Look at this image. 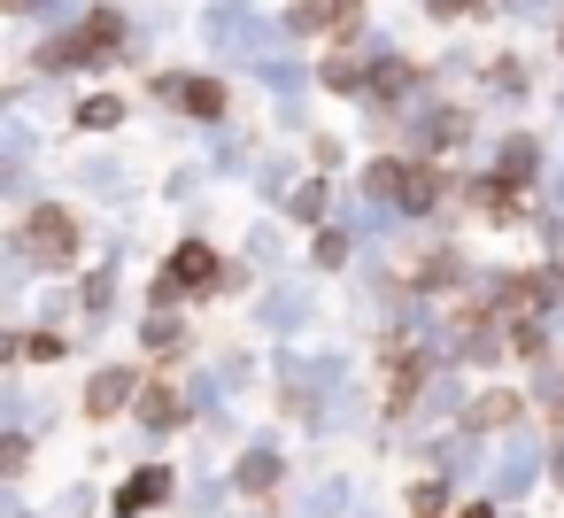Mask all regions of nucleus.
<instances>
[{
	"mask_svg": "<svg viewBox=\"0 0 564 518\" xmlns=\"http://www.w3.org/2000/svg\"><path fill=\"white\" fill-rule=\"evenodd\" d=\"M24 248H32L40 263H70V248H78V225H70L63 209H40V217L24 225Z\"/></svg>",
	"mask_w": 564,
	"mask_h": 518,
	"instance_id": "nucleus-3",
	"label": "nucleus"
},
{
	"mask_svg": "<svg viewBox=\"0 0 564 518\" xmlns=\"http://www.w3.org/2000/svg\"><path fill=\"white\" fill-rule=\"evenodd\" d=\"M464 518H495V510H487V503H479V510H464Z\"/></svg>",
	"mask_w": 564,
	"mask_h": 518,
	"instance_id": "nucleus-11",
	"label": "nucleus"
},
{
	"mask_svg": "<svg viewBox=\"0 0 564 518\" xmlns=\"http://www.w3.org/2000/svg\"><path fill=\"white\" fill-rule=\"evenodd\" d=\"M371 179H379V194H394L402 209H433V194H441V179L417 171V163H379Z\"/></svg>",
	"mask_w": 564,
	"mask_h": 518,
	"instance_id": "nucleus-2",
	"label": "nucleus"
},
{
	"mask_svg": "<svg viewBox=\"0 0 564 518\" xmlns=\"http://www.w3.org/2000/svg\"><path fill=\"white\" fill-rule=\"evenodd\" d=\"M448 9H464V0H448Z\"/></svg>",
	"mask_w": 564,
	"mask_h": 518,
	"instance_id": "nucleus-12",
	"label": "nucleus"
},
{
	"mask_svg": "<svg viewBox=\"0 0 564 518\" xmlns=\"http://www.w3.org/2000/svg\"><path fill=\"white\" fill-rule=\"evenodd\" d=\"M148 425H178V395H148Z\"/></svg>",
	"mask_w": 564,
	"mask_h": 518,
	"instance_id": "nucleus-10",
	"label": "nucleus"
},
{
	"mask_svg": "<svg viewBox=\"0 0 564 518\" xmlns=\"http://www.w3.org/2000/svg\"><path fill=\"white\" fill-rule=\"evenodd\" d=\"M124 395H132V379H124V371H101V379H94V410H101V418H109V410H124Z\"/></svg>",
	"mask_w": 564,
	"mask_h": 518,
	"instance_id": "nucleus-7",
	"label": "nucleus"
},
{
	"mask_svg": "<svg viewBox=\"0 0 564 518\" xmlns=\"http://www.w3.org/2000/svg\"><path fill=\"white\" fill-rule=\"evenodd\" d=\"M163 487H171V472H163V464H148V472L117 495V518H132V510H148V503H163Z\"/></svg>",
	"mask_w": 564,
	"mask_h": 518,
	"instance_id": "nucleus-6",
	"label": "nucleus"
},
{
	"mask_svg": "<svg viewBox=\"0 0 564 518\" xmlns=\"http://www.w3.org/2000/svg\"><path fill=\"white\" fill-rule=\"evenodd\" d=\"M78 125H86V132H109V125H117V101H86Z\"/></svg>",
	"mask_w": 564,
	"mask_h": 518,
	"instance_id": "nucleus-9",
	"label": "nucleus"
},
{
	"mask_svg": "<svg viewBox=\"0 0 564 518\" xmlns=\"http://www.w3.org/2000/svg\"><path fill=\"white\" fill-rule=\"evenodd\" d=\"M510 410H518L510 395H479V410H471V425H510Z\"/></svg>",
	"mask_w": 564,
	"mask_h": 518,
	"instance_id": "nucleus-8",
	"label": "nucleus"
},
{
	"mask_svg": "<svg viewBox=\"0 0 564 518\" xmlns=\"http://www.w3.org/2000/svg\"><path fill=\"white\" fill-rule=\"evenodd\" d=\"M155 94H163L171 109H194V117H217V109H225V86H217V78H163Z\"/></svg>",
	"mask_w": 564,
	"mask_h": 518,
	"instance_id": "nucleus-5",
	"label": "nucleus"
},
{
	"mask_svg": "<svg viewBox=\"0 0 564 518\" xmlns=\"http://www.w3.org/2000/svg\"><path fill=\"white\" fill-rule=\"evenodd\" d=\"M209 279H217V256L194 240V248H178V256H171V271H163V302H171V294H202Z\"/></svg>",
	"mask_w": 564,
	"mask_h": 518,
	"instance_id": "nucleus-4",
	"label": "nucleus"
},
{
	"mask_svg": "<svg viewBox=\"0 0 564 518\" xmlns=\"http://www.w3.org/2000/svg\"><path fill=\"white\" fill-rule=\"evenodd\" d=\"M117 47H124V24H117V17H94L78 40H55L47 63H101V55H117Z\"/></svg>",
	"mask_w": 564,
	"mask_h": 518,
	"instance_id": "nucleus-1",
	"label": "nucleus"
}]
</instances>
